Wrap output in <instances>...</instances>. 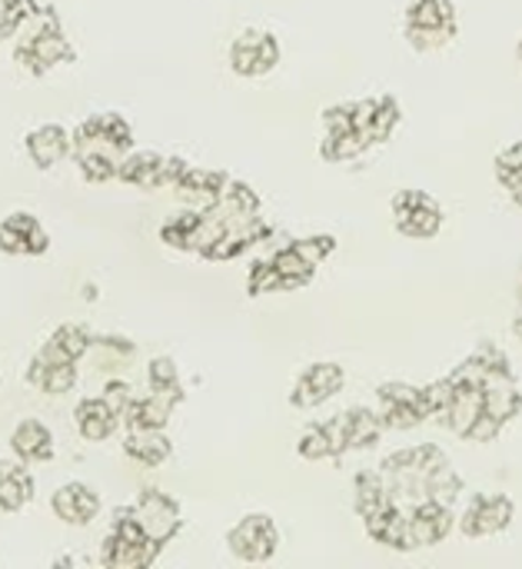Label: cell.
Segmentation results:
<instances>
[{"instance_id":"ffe728a7","label":"cell","mask_w":522,"mask_h":569,"mask_svg":"<svg viewBox=\"0 0 522 569\" xmlns=\"http://www.w3.org/2000/svg\"><path fill=\"white\" fill-rule=\"evenodd\" d=\"M480 413H483V390H456V397H453V403H450L443 423H446L456 437L470 440V430H473V423L480 420Z\"/></svg>"},{"instance_id":"ba28073f","label":"cell","mask_w":522,"mask_h":569,"mask_svg":"<svg viewBox=\"0 0 522 569\" xmlns=\"http://www.w3.org/2000/svg\"><path fill=\"white\" fill-rule=\"evenodd\" d=\"M483 410L490 417H496L500 423H510L522 410V393L510 373V367L503 370H490L483 380Z\"/></svg>"},{"instance_id":"6da1fadb","label":"cell","mask_w":522,"mask_h":569,"mask_svg":"<svg viewBox=\"0 0 522 569\" xmlns=\"http://www.w3.org/2000/svg\"><path fill=\"white\" fill-rule=\"evenodd\" d=\"M157 553H160V543L147 537V530L137 523L133 513H120L113 523V533L103 540V567H150Z\"/></svg>"},{"instance_id":"7a4b0ae2","label":"cell","mask_w":522,"mask_h":569,"mask_svg":"<svg viewBox=\"0 0 522 569\" xmlns=\"http://www.w3.org/2000/svg\"><path fill=\"white\" fill-rule=\"evenodd\" d=\"M227 543H230V553L240 557L243 563H267L277 553L280 537H277V527L267 513H253V517H243L230 530Z\"/></svg>"},{"instance_id":"bcb514c9","label":"cell","mask_w":522,"mask_h":569,"mask_svg":"<svg viewBox=\"0 0 522 569\" xmlns=\"http://www.w3.org/2000/svg\"><path fill=\"white\" fill-rule=\"evenodd\" d=\"M513 333H516V340H522V310L520 317H516V323H513Z\"/></svg>"},{"instance_id":"836d02e7","label":"cell","mask_w":522,"mask_h":569,"mask_svg":"<svg viewBox=\"0 0 522 569\" xmlns=\"http://www.w3.org/2000/svg\"><path fill=\"white\" fill-rule=\"evenodd\" d=\"M377 400H380V403H406V407H420V410H423V387L400 383V380H393V383H380ZM423 417H426V410H423Z\"/></svg>"},{"instance_id":"484cf974","label":"cell","mask_w":522,"mask_h":569,"mask_svg":"<svg viewBox=\"0 0 522 569\" xmlns=\"http://www.w3.org/2000/svg\"><path fill=\"white\" fill-rule=\"evenodd\" d=\"M373 147V140L363 133V130H350V133H340V137H323V160H333V163H343V160H357L363 157L367 150Z\"/></svg>"},{"instance_id":"d590c367","label":"cell","mask_w":522,"mask_h":569,"mask_svg":"<svg viewBox=\"0 0 522 569\" xmlns=\"http://www.w3.org/2000/svg\"><path fill=\"white\" fill-rule=\"evenodd\" d=\"M300 457L303 460H327V457H333V450H330V437H327V430H323V423H313V427H307L303 430V437H300Z\"/></svg>"},{"instance_id":"d6986e66","label":"cell","mask_w":522,"mask_h":569,"mask_svg":"<svg viewBox=\"0 0 522 569\" xmlns=\"http://www.w3.org/2000/svg\"><path fill=\"white\" fill-rule=\"evenodd\" d=\"M27 383H33L37 390H43L50 397L70 393L77 383V363H43L33 357V363L27 370Z\"/></svg>"},{"instance_id":"2e32d148","label":"cell","mask_w":522,"mask_h":569,"mask_svg":"<svg viewBox=\"0 0 522 569\" xmlns=\"http://www.w3.org/2000/svg\"><path fill=\"white\" fill-rule=\"evenodd\" d=\"M123 450L143 467H160L170 457V440L163 437V427H133Z\"/></svg>"},{"instance_id":"ab89813d","label":"cell","mask_w":522,"mask_h":569,"mask_svg":"<svg viewBox=\"0 0 522 569\" xmlns=\"http://www.w3.org/2000/svg\"><path fill=\"white\" fill-rule=\"evenodd\" d=\"M323 130H327V137H340V133L357 130V127H353V117H350V103H343V107H327V110H323Z\"/></svg>"},{"instance_id":"8d00e7d4","label":"cell","mask_w":522,"mask_h":569,"mask_svg":"<svg viewBox=\"0 0 522 569\" xmlns=\"http://www.w3.org/2000/svg\"><path fill=\"white\" fill-rule=\"evenodd\" d=\"M277 290H287L280 270H277L270 260H260V263L250 270V293L260 297V293H277Z\"/></svg>"},{"instance_id":"f1b7e54d","label":"cell","mask_w":522,"mask_h":569,"mask_svg":"<svg viewBox=\"0 0 522 569\" xmlns=\"http://www.w3.org/2000/svg\"><path fill=\"white\" fill-rule=\"evenodd\" d=\"M150 393L163 397L167 403H180L183 390H180V380H177V367L170 357H157L150 363Z\"/></svg>"},{"instance_id":"5bb4252c","label":"cell","mask_w":522,"mask_h":569,"mask_svg":"<svg viewBox=\"0 0 522 569\" xmlns=\"http://www.w3.org/2000/svg\"><path fill=\"white\" fill-rule=\"evenodd\" d=\"M120 427V413L103 400V397H90L77 407V430L83 440H107L113 430Z\"/></svg>"},{"instance_id":"f6af8a7d","label":"cell","mask_w":522,"mask_h":569,"mask_svg":"<svg viewBox=\"0 0 522 569\" xmlns=\"http://www.w3.org/2000/svg\"><path fill=\"white\" fill-rule=\"evenodd\" d=\"M373 113H377V97H370V100H360V103H350L353 127H357V130H363V133H367V127H370Z\"/></svg>"},{"instance_id":"9a60e30c","label":"cell","mask_w":522,"mask_h":569,"mask_svg":"<svg viewBox=\"0 0 522 569\" xmlns=\"http://www.w3.org/2000/svg\"><path fill=\"white\" fill-rule=\"evenodd\" d=\"M87 350H90V337H87V330H83V327L67 323V327H60V330H57V333L40 347L37 360H43V363H77Z\"/></svg>"},{"instance_id":"44dd1931","label":"cell","mask_w":522,"mask_h":569,"mask_svg":"<svg viewBox=\"0 0 522 569\" xmlns=\"http://www.w3.org/2000/svg\"><path fill=\"white\" fill-rule=\"evenodd\" d=\"M163 163H167V157H160V153H137L120 163L117 177L127 183H137V187H163Z\"/></svg>"},{"instance_id":"74e56055","label":"cell","mask_w":522,"mask_h":569,"mask_svg":"<svg viewBox=\"0 0 522 569\" xmlns=\"http://www.w3.org/2000/svg\"><path fill=\"white\" fill-rule=\"evenodd\" d=\"M293 247L313 263V267H320L330 253H333V237H303V240H293Z\"/></svg>"},{"instance_id":"8992f818","label":"cell","mask_w":522,"mask_h":569,"mask_svg":"<svg viewBox=\"0 0 522 569\" xmlns=\"http://www.w3.org/2000/svg\"><path fill=\"white\" fill-rule=\"evenodd\" d=\"M343 367L340 363H313L300 380H297V390L290 397V403L297 410H313L320 403H327L330 397H337L343 390Z\"/></svg>"},{"instance_id":"4fadbf2b","label":"cell","mask_w":522,"mask_h":569,"mask_svg":"<svg viewBox=\"0 0 522 569\" xmlns=\"http://www.w3.org/2000/svg\"><path fill=\"white\" fill-rule=\"evenodd\" d=\"M10 447H13L17 460H23V463L53 460V437L40 420H20L13 437H10Z\"/></svg>"},{"instance_id":"f35d334b","label":"cell","mask_w":522,"mask_h":569,"mask_svg":"<svg viewBox=\"0 0 522 569\" xmlns=\"http://www.w3.org/2000/svg\"><path fill=\"white\" fill-rule=\"evenodd\" d=\"M323 430H327V437H330V450H333V457H343V453L350 450V417H347V413H340V417L327 420V423H323Z\"/></svg>"},{"instance_id":"83f0119b","label":"cell","mask_w":522,"mask_h":569,"mask_svg":"<svg viewBox=\"0 0 522 569\" xmlns=\"http://www.w3.org/2000/svg\"><path fill=\"white\" fill-rule=\"evenodd\" d=\"M426 490H430V500L443 503V507H453L463 493V480L456 477V470L450 463H440L436 470L426 473Z\"/></svg>"},{"instance_id":"ee69618b","label":"cell","mask_w":522,"mask_h":569,"mask_svg":"<svg viewBox=\"0 0 522 569\" xmlns=\"http://www.w3.org/2000/svg\"><path fill=\"white\" fill-rule=\"evenodd\" d=\"M103 400H107L117 413H123V407H127L133 397H130V387H127L123 380H110L107 390H103Z\"/></svg>"},{"instance_id":"b9f144b4","label":"cell","mask_w":522,"mask_h":569,"mask_svg":"<svg viewBox=\"0 0 522 569\" xmlns=\"http://www.w3.org/2000/svg\"><path fill=\"white\" fill-rule=\"evenodd\" d=\"M500 430H503V423L483 410V413H480V420H476V423H473V430H470V440H476V443H490V440H496V437H500Z\"/></svg>"},{"instance_id":"ac0fdd59","label":"cell","mask_w":522,"mask_h":569,"mask_svg":"<svg viewBox=\"0 0 522 569\" xmlns=\"http://www.w3.org/2000/svg\"><path fill=\"white\" fill-rule=\"evenodd\" d=\"M33 497V480L23 463L0 460V513H17Z\"/></svg>"},{"instance_id":"f546056e","label":"cell","mask_w":522,"mask_h":569,"mask_svg":"<svg viewBox=\"0 0 522 569\" xmlns=\"http://www.w3.org/2000/svg\"><path fill=\"white\" fill-rule=\"evenodd\" d=\"M396 123H400V103L393 97H377V113H373V120L367 127V137L373 143H383V140L393 137Z\"/></svg>"},{"instance_id":"cb8c5ba5","label":"cell","mask_w":522,"mask_h":569,"mask_svg":"<svg viewBox=\"0 0 522 569\" xmlns=\"http://www.w3.org/2000/svg\"><path fill=\"white\" fill-rule=\"evenodd\" d=\"M383 507H393V497H390V487L383 480V473H360L357 477V513L360 517H370Z\"/></svg>"},{"instance_id":"4dcf8cb0","label":"cell","mask_w":522,"mask_h":569,"mask_svg":"<svg viewBox=\"0 0 522 569\" xmlns=\"http://www.w3.org/2000/svg\"><path fill=\"white\" fill-rule=\"evenodd\" d=\"M77 157H80V173H83V180H90V183H103V180L117 177V170H120L117 157L107 153V150H83V153H77Z\"/></svg>"},{"instance_id":"7c38bea8","label":"cell","mask_w":522,"mask_h":569,"mask_svg":"<svg viewBox=\"0 0 522 569\" xmlns=\"http://www.w3.org/2000/svg\"><path fill=\"white\" fill-rule=\"evenodd\" d=\"M456 517H453V507H443L436 500H426L413 510V537H416V547H433V543H443L453 530Z\"/></svg>"},{"instance_id":"9c48e42d","label":"cell","mask_w":522,"mask_h":569,"mask_svg":"<svg viewBox=\"0 0 522 569\" xmlns=\"http://www.w3.org/2000/svg\"><path fill=\"white\" fill-rule=\"evenodd\" d=\"M50 507L67 527H87L100 513V497L83 483H67L50 497Z\"/></svg>"},{"instance_id":"4316f807","label":"cell","mask_w":522,"mask_h":569,"mask_svg":"<svg viewBox=\"0 0 522 569\" xmlns=\"http://www.w3.org/2000/svg\"><path fill=\"white\" fill-rule=\"evenodd\" d=\"M406 27H456V10L450 0H413Z\"/></svg>"},{"instance_id":"1f68e13d","label":"cell","mask_w":522,"mask_h":569,"mask_svg":"<svg viewBox=\"0 0 522 569\" xmlns=\"http://www.w3.org/2000/svg\"><path fill=\"white\" fill-rule=\"evenodd\" d=\"M456 390L450 380H440V383H430L423 387V410H426V420H443L450 403H453Z\"/></svg>"},{"instance_id":"d6a6232c","label":"cell","mask_w":522,"mask_h":569,"mask_svg":"<svg viewBox=\"0 0 522 569\" xmlns=\"http://www.w3.org/2000/svg\"><path fill=\"white\" fill-rule=\"evenodd\" d=\"M486 373H490V370H486V363L473 353V357H470L466 363H460L446 380L453 383V390H483Z\"/></svg>"},{"instance_id":"5b68a950","label":"cell","mask_w":522,"mask_h":569,"mask_svg":"<svg viewBox=\"0 0 522 569\" xmlns=\"http://www.w3.org/2000/svg\"><path fill=\"white\" fill-rule=\"evenodd\" d=\"M133 517H137V523L147 530V537L150 540H157L160 547L177 533V527H180V510H177V503L170 500V497H163L160 490H143L140 497H137V503H133V510H130Z\"/></svg>"},{"instance_id":"52a82bcc","label":"cell","mask_w":522,"mask_h":569,"mask_svg":"<svg viewBox=\"0 0 522 569\" xmlns=\"http://www.w3.org/2000/svg\"><path fill=\"white\" fill-rule=\"evenodd\" d=\"M50 247V237L43 233L40 220L30 217V213H10L3 223H0V250L3 253H43Z\"/></svg>"},{"instance_id":"277c9868","label":"cell","mask_w":522,"mask_h":569,"mask_svg":"<svg viewBox=\"0 0 522 569\" xmlns=\"http://www.w3.org/2000/svg\"><path fill=\"white\" fill-rule=\"evenodd\" d=\"M280 63V43L273 33L263 30H247L233 40L230 47V67L240 77H260L270 73Z\"/></svg>"},{"instance_id":"603a6c76","label":"cell","mask_w":522,"mask_h":569,"mask_svg":"<svg viewBox=\"0 0 522 569\" xmlns=\"http://www.w3.org/2000/svg\"><path fill=\"white\" fill-rule=\"evenodd\" d=\"M270 263L280 270V277H283V287L287 290H297V287H307L310 283V277H313V263L293 247V243H287L283 250H277L273 257H270Z\"/></svg>"},{"instance_id":"30bf717a","label":"cell","mask_w":522,"mask_h":569,"mask_svg":"<svg viewBox=\"0 0 522 569\" xmlns=\"http://www.w3.org/2000/svg\"><path fill=\"white\" fill-rule=\"evenodd\" d=\"M227 177L223 173H210V170H187L180 180H177V197L197 210V213H207L217 207L220 200V190H223Z\"/></svg>"},{"instance_id":"d4e9b609","label":"cell","mask_w":522,"mask_h":569,"mask_svg":"<svg viewBox=\"0 0 522 569\" xmlns=\"http://www.w3.org/2000/svg\"><path fill=\"white\" fill-rule=\"evenodd\" d=\"M347 417H350V450H367V447H373V443L383 437V430H387L380 410L360 407V410H347Z\"/></svg>"},{"instance_id":"8fae6325","label":"cell","mask_w":522,"mask_h":569,"mask_svg":"<svg viewBox=\"0 0 522 569\" xmlns=\"http://www.w3.org/2000/svg\"><path fill=\"white\" fill-rule=\"evenodd\" d=\"M70 150H73V137L57 123L37 127L33 133H27V153H30L33 167H40V170H50L53 163H60Z\"/></svg>"},{"instance_id":"7bdbcfd3","label":"cell","mask_w":522,"mask_h":569,"mask_svg":"<svg viewBox=\"0 0 522 569\" xmlns=\"http://www.w3.org/2000/svg\"><path fill=\"white\" fill-rule=\"evenodd\" d=\"M423 200H430V193H423V190H400L393 197V217H403V213L416 210Z\"/></svg>"},{"instance_id":"7dc6e473","label":"cell","mask_w":522,"mask_h":569,"mask_svg":"<svg viewBox=\"0 0 522 569\" xmlns=\"http://www.w3.org/2000/svg\"><path fill=\"white\" fill-rule=\"evenodd\" d=\"M516 57H520V67H522V40H520V50H516Z\"/></svg>"},{"instance_id":"7402d4cb","label":"cell","mask_w":522,"mask_h":569,"mask_svg":"<svg viewBox=\"0 0 522 569\" xmlns=\"http://www.w3.org/2000/svg\"><path fill=\"white\" fill-rule=\"evenodd\" d=\"M396 227H400L406 237L430 240V237H436V233H440V227H443V210H440V207H436V200L430 197V200H423L416 210H410V213L396 217Z\"/></svg>"},{"instance_id":"e0dca14e","label":"cell","mask_w":522,"mask_h":569,"mask_svg":"<svg viewBox=\"0 0 522 569\" xmlns=\"http://www.w3.org/2000/svg\"><path fill=\"white\" fill-rule=\"evenodd\" d=\"M20 57L33 60V70H47V67H53L60 60H70L73 50H70V43H67V37L60 30H40L20 47Z\"/></svg>"},{"instance_id":"60d3db41","label":"cell","mask_w":522,"mask_h":569,"mask_svg":"<svg viewBox=\"0 0 522 569\" xmlns=\"http://www.w3.org/2000/svg\"><path fill=\"white\" fill-rule=\"evenodd\" d=\"M522 173V143H513V147H506L500 157H496V177H500V183L506 187L513 177H520Z\"/></svg>"},{"instance_id":"3957f363","label":"cell","mask_w":522,"mask_h":569,"mask_svg":"<svg viewBox=\"0 0 522 569\" xmlns=\"http://www.w3.org/2000/svg\"><path fill=\"white\" fill-rule=\"evenodd\" d=\"M513 503H510V497H503V493H476L470 503H466V510H463V517H460V530H463V537H470V540H480V537H496V533H503L510 523H513Z\"/></svg>"},{"instance_id":"e575fe53","label":"cell","mask_w":522,"mask_h":569,"mask_svg":"<svg viewBox=\"0 0 522 569\" xmlns=\"http://www.w3.org/2000/svg\"><path fill=\"white\" fill-rule=\"evenodd\" d=\"M406 37L416 50H440L456 37V27H406Z\"/></svg>"}]
</instances>
